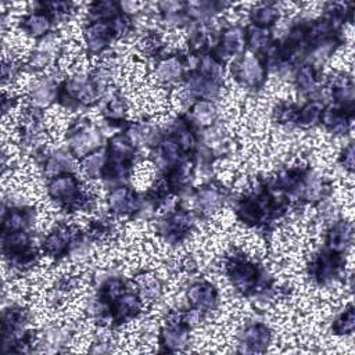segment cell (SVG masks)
Segmentation results:
<instances>
[{
  "mask_svg": "<svg viewBox=\"0 0 355 355\" xmlns=\"http://www.w3.org/2000/svg\"><path fill=\"white\" fill-rule=\"evenodd\" d=\"M47 193L53 200L63 203L66 206L88 201V200H82L84 195L81 192L77 178L70 173L58 175L53 178V180H50L47 185Z\"/></svg>",
  "mask_w": 355,
  "mask_h": 355,
  "instance_id": "obj_1",
  "label": "cell"
},
{
  "mask_svg": "<svg viewBox=\"0 0 355 355\" xmlns=\"http://www.w3.org/2000/svg\"><path fill=\"white\" fill-rule=\"evenodd\" d=\"M233 71L236 79L250 88H257L265 81V67L253 51L243 53L234 62Z\"/></svg>",
  "mask_w": 355,
  "mask_h": 355,
  "instance_id": "obj_2",
  "label": "cell"
},
{
  "mask_svg": "<svg viewBox=\"0 0 355 355\" xmlns=\"http://www.w3.org/2000/svg\"><path fill=\"white\" fill-rule=\"evenodd\" d=\"M101 131L86 124L78 128V131H75L74 134H71L69 139V147L75 157H85L86 154L97 150V147L101 146Z\"/></svg>",
  "mask_w": 355,
  "mask_h": 355,
  "instance_id": "obj_3",
  "label": "cell"
},
{
  "mask_svg": "<svg viewBox=\"0 0 355 355\" xmlns=\"http://www.w3.org/2000/svg\"><path fill=\"white\" fill-rule=\"evenodd\" d=\"M56 82L51 77L34 78L28 85V100L35 110L47 108L56 100Z\"/></svg>",
  "mask_w": 355,
  "mask_h": 355,
  "instance_id": "obj_4",
  "label": "cell"
},
{
  "mask_svg": "<svg viewBox=\"0 0 355 355\" xmlns=\"http://www.w3.org/2000/svg\"><path fill=\"white\" fill-rule=\"evenodd\" d=\"M114 35L110 27V21L95 20L84 29V40L90 53H101L108 47Z\"/></svg>",
  "mask_w": 355,
  "mask_h": 355,
  "instance_id": "obj_5",
  "label": "cell"
},
{
  "mask_svg": "<svg viewBox=\"0 0 355 355\" xmlns=\"http://www.w3.org/2000/svg\"><path fill=\"white\" fill-rule=\"evenodd\" d=\"M272 334L268 326L262 323H253L247 325L239 333V343L241 345L246 347L245 351H264L267 350L268 344L271 343Z\"/></svg>",
  "mask_w": 355,
  "mask_h": 355,
  "instance_id": "obj_6",
  "label": "cell"
},
{
  "mask_svg": "<svg viewBox=\"0 0 355 355\" xmlns=\"http://www.w3.org/2000/svg\"><path fill=\"white\" fill-rule=\"evenodd\" d=\"M107 203H108V208L114 214H121V215L135 212L140 207V203L135 192L125 186L111 191L107 197Z\"/></svg>",
  "mask_w": 355,
  "mask_h": 355,
  "instance_id": "obj_7",
  "label": "cell"
},
{
  "mask_svg": "<svg viewBox=\"0 0 355 355\" xmlns=\"http://www.w3.org/2000/svg\"><path fill=\"white\" fill-rule=\"evenodd\" d=\"M188 302L199 310H212L218 303V290L208 282H199L188 290Z\"/></svg>",
  "mask_w": 355,
  "mask_h": 355,
  "instance_id": "obj_8",
  "label": "cell"
},
{
  "mask_svg": "<svg viewBox=\"0 0 355 355\" xmlns=\"http://www.w3.org/2000/svg\"><path fill=\"white\" fill-rule=\"evenodd\" d=\"M74 239H75V233L73 232L71 228L69 226L58 228L46 236L43 241V250L49 256H62L70 249Z\"/></svg>",
  "mask_w": 355,
  "mask_h": 355,
  "instance_id": "obj_9",
  "label": "cell"
},
{
  "mask_svg": "<svg viewBox=\"0 0 355 355\" xmlns=\"http://www.w3.org/2000/svg\"><path fill=\"white\" fill-rule=\"evenodd\" d=\"M246 46V34L241 27L232 25L226 28L219 40V53L221 57H234L242 54Z\"/></svg>",
  "mask_w": 355,
  "mask_h": 355,
  "instance_id": "obj_10",
  "label": "cell"
},
{
  "mask_svg": "<svg viewBox=\"0 0 355 355\" xmlns=\"http://www.w3.org/2000/svg\"><path fill=\"white\" fill-rule=\"evenodd\" d=\"M257 268L250 262L239 261L234 262L229 268V278L232 280V284L241 291H247L253 289L257 282Z\"/></svg>",
  "mask_w": 355,
  "mask_h": 355,
  "instance_id": "obj_11",
  "label": "cell"
},
{
  "mask_svg": "<svg viewBox=\"0 0 355 355\" xmlns=\"http://www.w3.org/2000/svg\"><path fill=\"white\" fill-rule=\"evenodd\" d=\"M184 75V64L178 57H167L157 63L154 69V79L162 85H172Z\"/></svg>",
  "mask_w": 355,
  "mask_h": 355,
  "instance_id": "obj_12",
  "label": "cell"
},
{
  "mask_svg": "<svg viewBox=\"0 0 355 355\" xmlns=\"http://www.w3.org/2000/svg\"><path fill=\"white\" fill-rule=\"evenodd\" d=\"M73 156H74L73 153L63 151V150H58L51 156H49L43 167L45 175L49 178V180H53V178L58 175L73 172L75 168V161Z\"/></svg>",
  "mask_w": 355,
  "mask_h": 355,
  "instance_id": "obj_13",
  "label": "cell"
},
{
  "mask_svg": "<svg viewBox=\"0 0 355 355\" xmlns=\"http://www.w3.org/2000/svg\"><path fill=\"white\" fill-rule=\"evenodd\" d=\"M51 20L53 19L40 9V10L32 12L24 19L23 29L27 36L34 39H42L43 36L50 34Z\"/></svg>",
  "mask_w": 355,
  "mask_h": 355,
  "instance_id": "obj_14",
  "label": "cell"
},
{
  "mask_svg": "<svg viewBox=\"0 0 355 355\" xmlns=\"http://www.w3.org/2000/svg\"><path fill=\"white\" fill-rule=\"evenodd\" d=\"M352 238V226L350 221H339L332 225L328 233V247L333 252H343Z\"/></svg>",
  "mask_w": 355,
  "mask_h": 355,
  "instance_id": "obj_15",
  "label": "cell"
},
{
  "mask_svg": "<svg viewBox=\"0 0 355 355\" xmlns=\"http://www.w3.org/2000/svg\"><path fill=\"white\" fill-rule=\"evenodd\" d=\"M195 203H196V207L203 214L211 215L215 211H218V208L221 207L222 196H221V192L218 188L208 185V186L200 188L197 191V193L195 196Z\"/></svg>",
  "mask_w": 355,
  "mask_h": 355,
  "instance_id": "obj_16",
  "label": "cell"
},
{
  "mask_svg": "<svg viewBox=\"0 0 355 355\" xmlns=\"http://www.w3.org/2000/svg\"><path fill=\"white\" fill-rule=\"evenodd\" d=\"M218 117V107L214 101L211 100H197L192 106V118L193 121L204 128L212 127Z\"/></svg>",
  "mask_w": 355,
  "mask_h": 355,
  "instance_id": "obj_17",
  "label": "cell"
},
{
  "mask_svg": "<svg viewBox=\"0 0 355 355\" xmlns=\"http://www.w3.org/2000/svg\"><path fill=\"white\" fill-rule=\"evenodd\" d=\"M3 250L8 256H16L29 250L31 236L25 230H16V232H5L3 234Z\"/></svg>",
  "mask_w": 355,
  "mask_h": 355,
  "instance_id": "obj_18",
  "label": "cell"
},
{
  "mask_svg": "<svg viewBox=\"0 0 355 355\" xmlns=\"http://www.w3.org/2000/svg\"><path fill=\"white\" fill-rule=\"evenodd\" d=\"M32 223L29 210L21 207H10L9 211H3V228L5 232L25 230Z\"/></svg>",
  "mask_w": 355,
  "mask_h": 355,
  "instance_id": "obj_19",
  "label": "cell"
},
{
  "mask_svg": "<svg viewBox=\"0 0 355 355\" xmlns=\"http://www.w3.org/2000/svg\"><path fill=\"white\" fill-rule=\"evenodd\" d=\"M250 16H252L254 25L268 28L278 23V20L280 17V10H279L278 5L261 3V5L254 6L250 10Z\"/></svg>",
  "mask_w": 355,
  "mask_h": 355,
  "instance_id": "obj_20",
  "label": "cell"
},
{
  "mask_svg": "<svg viewBox=\"0 0 355 355\" xmlns=\"http://www.w3.org/2000/svg\"><path fill=\"white\" fill-rule=\"evenodd\" d=\"M161 341L165 347H168L172 351L182 350L189 344V332L184 329L180 323L172 325L168 329L162 330Z\"/></svg>",
  "mask_w": 355,
  "mask_h": 355,
  "instance_id": "obj_21",
  "label": "cell"
},
{
  "mask_svg": "<svg viewBox=\"0 0 355 355\" xmlns=\"http://www.w3.org/2000/svg\"><path fill=\"white\" fill-rule=\"evenodd\" d=\"M71 341V333L63 328V326H47L42 334H40V344H46L47 347H51L53 351H57L58 347L67 345Z\"/></svg>",
  "mask_w": 355,
  "mask_h": 355,
  "instance_id": "obj_22",
  "label": "cell"
},
{
  "mask_svg": "<svg viewBox=\"0 0 355 355\" xmlns=\"http://www.w3.org/2000/svg\"><path fill=\"white\" fill-rule=\"evenodd\" d=\"M117 303V317L118 318H132L136 317L140 311L142 303L139 297L134 293H123L115 299Z\"/></svg>",
  "mask_w": 355,
  "mask_h": 355,
  "instance_id": "obj_23",
  "label": "cell"
},
{
  "mask_svg": "<svg viewBox=\"0 0 355 355\" xmlns=\"http://www.w3.org/2000/svg\"><path fill=\"white\" fill-rule=\"evenodd\" d=\"M181 151L182 149L180 147V145H178L175 138L165 139L161 143L160 153L156 158L154 165L158 168H167V165H175L181 158Z\"/></svg>",
  "mask_w": 355,
  "mask_h": 355,
  "instance_id": "obj_24",
  "label": "cell"
},
{
  "mask_svg": "<svg viewBox=\"0 0 355 355\" xmlns=\"http://www.w3.org/2000/svg\"><path fill=\"white\" fill-rule=\"evenodd\" d=\"M107 165V153L104 150H95L81 160V169L88 178L97 176Z\"/></svg>",
  "mask_w": 355,
  "mask_h": 355,
  "instance_id": "obj_25",
  "label": "cell"
},
{
  "mask_svg": "<svg viewBox=\"0 0 355 355\" xmlns=\"http://www.w3.org/2000/svg\"><path fill=\"white\" fill-rule=\"evenodd\" d=\"M199 74L221 85L223 81V66L217 60L214 56H203L199 62Z\"/></svg>",
  "mask_w": 355,
  "mask_h": 355,
  "instance_id": "obj_26",
  "label": "cell"
},
{
  "mask_svg": "<svg viewBox=\"0 0 355 355\" xmlns=\"http://www.w3.org/2000/svg\"><path fill=\"white\" fill-rule=\"evenodd\" d=\"M294 82L302 93H311L318 85V75L313 66H303L294 74Z\"/></svg>",
  "mask_w": 355,
  "mask_h": 355,
  "instance_id": "obj_27",
  "label": "cell"
},
{
  "mask_svg": "<svg viewBox=\"0 0 355 355\" xmlns=\"http://www.w3.org/2000/svg\"><path fill=\"white\" fill-rule=\"evenodd\" d=\"M138 284L140 289V295L143 302H154L160 297L161 294V283L158 280V278H156L154 275L150 273H145L142 276H139L138 279Z\"/></svg>",
  "mask_w": 355,
  "mask_h": 355,
  "instance_id": "obj_28",
  "label": "cell"
},
{
  "mask_svg": "<svg viewBox=\"0 0 355 355\" xmlns=\"http://www.w3.org/2000/svg\"><path fill=\"white\" fill-rule=\"evenodd\" d=\"M323 106L319 101L307 103L297 114V123L302 127H313L315 125L322 117Z\"/></svg>",
  "mask_w": 355,
  "mask_h": 355,
  "instance_id": "obj_29",
  "label": "cell"
},
{
  "mask_svg": "<svg viewBox=\"0 0 355 355\" xmlns=\"http://www.w3.org/2000/svg\"><path fill=\"white\" fill-rule=\"evenodd\" d=\"M271 40V34L268 31V28H262L258 25H252L250 29L247 31V36H246V42L249 43V46L252 47V50H264L267 49V46L269 45Z\"/></svg>",
  "mask_w": 355,
  "mask_h": 355,
  "instance_id": "obj_30",
  "label": "cell"
},
{
  "mask_svg": "<svg viewBox=\"0 0 355 355\" xmlns=\"http://www.w3.org/2000/svg\"><path fill=\"white\" fill-rule=\"evenodd\" d=\"M120 5H117L114 2H97L89 6V13L96 19V20H112L120 14Z\"/></svg>",
  "mask_w": 355,
  "mask_h": 355,
  "instance_id": "obj_31",
  "label": "cell"
},
{
  "mask_svg": "<svg viewBox=\"0 0 355 355\" xmlns=\"http://www.w3.org/2000/svg\"><path fill=\"white\" fill-rule=\"evenodd\" d=\"M333 29V27L330 25V23L323 19V20H318L314 21L308 28H307V35L306 39H308L310 42L318 43L326 39V36L330 34V31Z\"/></svg>",
  "mask_w": 355,
  "mask_h": 355,
  "instance_id": "obj_32",
  "label": "cell"
},
{
  "mask_svg": "<svg viewBox=\"0 0 355 355\" xmlns=\"http://www.w3.org/2000/svg\"><path fill=\"white\" fill-rule=\"evenodd\" d=\"M333 330L336 334H350L354 330V310L348 307L334 322Z\"/></svg>",
  "mask_w": 355,
  "mask_h": 355,
  "instance_id": "obj_33",
  "label": "cell"
},
{
  "mask_svg": "<svg viewBox=\"0 0 355 355\" xmlns=\"http://www.w3.org/2000/svg\"><path fill=\"white\" fill-rule=\"evenodd\" d=\"M334 96L336 99L344 104V106H351L354 103V86L350 81H343L337 88H336V92H334Z\"/></svg>",
  "mask_w": 355,
  "mask_h": 355,
  "instance_id": "obj_34",
  "label": "cell"
},
{
  "mask_svg": "<svg viewBox=\"0 0 355 355\" xmlns=\"http://www.w3.org/2000/svg\"><path fill=\"white\" fill-rule=\"evenodd\" d=\"M175 140L178 142V145H180L182 151H189L195 146V136H193V134L186 127L178 128Z\"/></svg>",
  "mask_w": 355,
  "mask_h": 355,
  "instance_id": "obj_35",
  "label": "cell"
},
{
  "mask_svg": "<svg viewBox=\"0 0 355 355\" xmlns=\"http://www.w3.org/2000/svg\"><path fill=\"white\" fill-rule=\"evenodd\" d=\"M341 162H343L345 169H348L350 172L352 171V167H354V147H352L351 143L344 149V151L341 154Z\"/></svg>",
  "mask_w": 355,
  "mask_h": 355,
  "instance_id": "obj_36",
  "label": "cell"
},
{
  "mask_svg": "<svg viewBox=\"0 0 355 355\" xmlns=\"http://www.w3.org/2000/svg\"><path fill=\"white\" fill-rule=\"evenodd\" d=\"M143 5L142 3H136V2H123L120 3V10L124 12L125 14H136L139 12H142Z\"/></svg>",
  "mask_w": 355,
  "mask_h": 355,
  "instance_id": "obj_37",
  "label": "cell"
}]
</instances>
